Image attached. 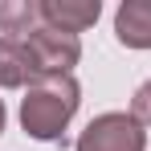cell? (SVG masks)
I'll return each mask as SVG.
<instances>
[{"mask_svg":"<svg viewBox=\"0 0 151 151\" xmlns=\"http://www.w3.org/2000/svg\"><path fill=\"white\" fill-rule=\"evenodd\" d=\"M78 110V82L70 74L37 78L21 102V123L33 139H57Z\"/></svg>","mask_w":151,"mask_h":151,"instance_id":"cell-1","label":"cell"},{"mask_svg":"<svg viewBox=\"0 0 151 151\" xmlns=\"http://www.w3.org/2000/svg\"><path fill=\"white\" fill-rule=\"evenodd\" d=\"M25 49H29V61L37 78H61L70 74L82 57V45H78L74 33H61V29H37L33 37H25Z\"/></svg>","mask_w":151,"mask_h":151,"instance_id":"cell-2","label":"cell"},{"mask_svg":"<svg viewBox=\"0 0 151 151\" xmlns=\"http://www.w3.org/2000/svg\"><path fill=\"white\" fill-rule=\"evenodd\" d=\"M143 147H147L143 123L135 114H123V110L98 114L78 139V151H143Z\"/></svg>","mask_w":151,"mask_h":151,"instance_id":"cell-3","label":"cell"},{"mask_svg":"<svg viewBox=\"0 0 151 151\" xmlns=\"http://www.w3.org/2000/svg\"><path fill=\"white\" fill-rule=\"evenodd\" d=\"M45 12V25L49 29H61V33H82L98 21V0H45L41 4Z\"/></svg>","mask_w":151,"mask_h":151,"instance_id":"cell-4","label":"cell"},{"mask_svg":"<svg viewBox=\"0 0 151 151\" xmlns=\"http://www.w3.org/2000/svg\"><path fill=\"white\" fill-rule=\"evenodd\" d=\"M114 33L131 49H151V0H127L114 17Z\"/></svg>","mask_w":151,"mask_h":151,"instance_id":"cell-5","label":"cell"},{"mask_svg":"<svg viewBox=\"0 0 151 151\" xmlns=\"http://www.w3.org/2000/svg\"><path fill=\"white\" fill-rule=\"evenodd\" d=\"M0 29H4L12 41H25L37 29H45V12H41V4H33V0H4V4H0Z\"/></svg>","mask_w":151,"mask_h":151,"instance_id":"cell-6","label":"cell"},{"mask_svg":"<svg viewBox=\"0 0 151 151\" xmlns=\"http://www.w3.org/2000/svg\"><path fill=\"white\" fill-rule=\"evenodd\" d=\"M33 86L37 82V70L29 61V49L25 41H12V37H0V90L8 86Z\"/></svg>","mask_w":151,"mask_h":151,"instance_id":"cell-7","label":"cell"},{"mask_svg":"<svg viewBox=\"0 0 151 151\" xmlns=\"http://www.w3.org/2000/svg\"><path fill=\"white\" fill-rule=\"evenodd\" d=\"M131 114H135L139 123H151V82H143V86L135 90V106H131Z\"/></svg>","mask_w":151,"mask_h":151,"instance_id":"cell-8","label":"cell"},{"mask_svg":"<svg viewBox=\"0 0 151 151\" xmlns=\"http://www.w3.org/2000/svg\"><path fill=\"white\" fill-rule=\"evenodd\" d=\"M0 131H4V102H0Z\"/></svg>","mask_w":151,"mask_h":151,"instance_id":"cell-9","label":"cell"}]
</instances>
